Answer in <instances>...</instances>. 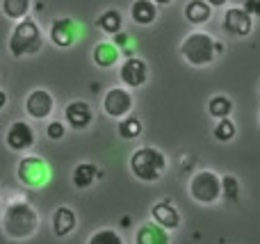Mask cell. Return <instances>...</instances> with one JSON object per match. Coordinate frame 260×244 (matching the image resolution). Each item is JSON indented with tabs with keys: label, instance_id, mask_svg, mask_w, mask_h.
<instances>
[{
	"label": "cell",
	"instance_id": "27",
	"mask_svg": "<svg viewBox=\"0 0 260 244\" xmlns=\"http://www.w3.org/2000/svg\"><path fill=\"white\" fill-rule=\"evenodd\" d=\"M221 183H224V199L226 201H238V196H240V183H238V178L235 176H224L221 178Z\"/></svg>",
	"mask_w": 260,
	"mask_h": 244
},
{
	"label": "cell",
	"instance_id": "32",
	"mask_svg": "<svg viewBox=\"0 0 260 244\" xmlns=\"http://www.w3.org/2000/svg\"><path fill=\"white\" fill-rule=\"evenodd\" d=\"M155 3H157V5H169L171 0H155Z\"/></svg>",
	"mask_w": 260,
	"mask_h": 244
},
{
	"label": "cell",
	"instance_id": "30",
	"mask_svg": "<svg viewBox=\"0 0 260 244\" xmlns=\"http://www.w3.org/2000/svg\"><path fill=\"white\" fill-rule=\"evenodd\" d=\"M128 34H123V32H119V34H114V41H112V44H117L119 46V48H123V46H128Z\"/></svg>",
	"mask_w": 260,
	"mask_h": 244
},
{
	"label": "cell",
	"instance_id": "4",
	"mask_svg": "<svg viewBox=\"0 0 260 244\" xmlns=\"http://www.w3.org/2000/svg\"><path fill=\"white\" fill-rule=\"evenodd\" d=\"M180 55L192 66H206L217 55V41L210 34H206V32H192L180 44Z\"/></svg>",
	"mask_w": 260,
	"mask_h": 244
},
{
	"label": "cell",
	"instance_id": "7",
	"mask_svg": "<svg viewBox=\"0 0 260 244\" xmlns=\"http://www.w3.org/2000/svg\"><path fill=\"white\" fill-rule=\"evenodd\" d=\"M103 110L108 117L123 119L126 114H130V110H133V96H130V91L121 89V87L110 89L103 98Z\"/></svg>",
	"mask_w": 260,
	"mask_h": 244
},
{
	"label": "cell",
	"instance_id": "22",
	"mask_svg": "<svg viewBox=\"0 0 260 244\" xmlns=\"http://www.w3.org/2000/svg\"><path fill=\"white\" fill-rule=\"evenodd\" d=\"M99 27L112 37L119 34V32H121V14H119L117 9H108V12L99 18Z\"/></svg>",
	"mask_w": 260,
	"mask_h": 244
},
{
	"label": "cell",
	"instance_id": "14",
	"mask_svg": "<svg viewBox=\"0 0 260 244\" xmlns=\"http://www.w3.org/2000/svg\"><path fill=\"white\" fill-rule=\"evenodd\" d=\"M151 215H153V222L160 224V226L167 228V231H174V228L180 226V215L169 201H160V203H155L153 210H151Z\"/></svg>",
	"mask_w": 260,
	"mask_h": 244
},
{
	"label": "cell",
	"instance_id": "24",
	"mask_svg": "<svg viewBox=\"0 0 260 244\" xmlns=\"http://www.w3.org/2000/svg\"><path fill=\"white\" fill-rule=\"evenodd\" d=\"M119 135L123 137V140H135V137L142 135V121H139L137 117H130L123 119L121 123H119Z\"/></svg>",
	"mask_w": 260,
	"mask_h": 244
},
{
	"label": "cell",
	"instance_id": "12",
	"mask_svg": "<svg viewBox=\"0 0 260 244\" xmlns=\"http://www.w3.org/2000/svg\"><path fill=\"white\" fill-rule=\"evenodd\" d=\"M148 78V68H146V62L139 57H128L121 66V80L123 85L128 87H142Z\"/></svg>",
	"mask_w": 260,
	"mask_h": 244
},
{
	"label": "cell",
	"instance_id": "28",
	"mask_svg": "<svg viewBox=\"0 0 260 244\" xmlns=\"http://www.w3.org/2000/svg\"><path fill=\"white\" fill-rule=\"evenodd\" d=\"M48 137H50V140H62V137H64V126H62V123H59V121L50 123V126H48Z\"/></svg>",
	"mask_w": 260,
	"mask_h": 244
},
{
	"label": "cell",
	"instance_id": "1",
	"mask_svg": "<svg viewBox=\"0 0 260 244\" xmlns=\"http://www.w3.org/2000/svg\"><path fill=\"white\" fill-rule=\"evenodd\" d=\"M3 231L12 240H30L39 231V215L25 201L7 205L3 213Z\"/></svg>",
	"mask_w": 260,
	"mask_h": 244
},
{
	"label": "cell",
	"instance_id": "11",
	"mask_svg": "<svg viewBox=\"0 0 260 244\" xmlns=\"http://www.w3.org/2000/svg\"><path fill=\"white\" fill-rule=\"evenodd\" d=\"M53 108H55V100L46 89H35L25 100V110L32 119H46L53 112Z\"/></svg>",
	"mask_w": 260,
	"mask_h": 244
},
{
	"label": "cell",
	"instance_id": "13",
	"mask_svg": "<svg viewBox=\"0 0 260 244\" xmlns=\"http://www.w3.org/2000/svg\"><path fill=\"white\" fill-rule=\"evenodd\" d=\"M76 23L71 21V18H57V21L53 23V27H50V39H53L55 46H59V48H69V46L76 41Z\"/></svg>",
	"mask_w": 260,
	"mask_h": 244
},
{
	"label": "cell",
	"instance_id": "8",
	"mask_svg": "<svg viewBox=\"0 0 260 244\" xmlns=\"http://www.w3.org/2000/svg\"><path fill=\"white\" fill-rule=\"evenodd\" d=\"M5 142H7V146L12 151H27L35 146V130H32V126L25 121H14L12 126H9Z\"/></svg>",
	"mask_w": 260,
	"mask_h": 244
},
{
	"label": "cell",
	"instance_id": "20",
	"mask_svg": "<svg viewBox=\"0 0 260 244\" xmlns=\"http://www.w3.org/2000/svg\"><path fill=\"white\" fill-rule=\"evenodd\" d=\"M119 59V46L117 44H99L94 48V62L99 64L101 68H110L112 64H117Z\"/></svg>",
	"mask_w": 260,
	"mask_h": 244
},
{
	"label": "cell",
	"instance_id": "6",
	"mask_svg": "<svg viewBox=\"0 0 260 244\" xmlns=\"http://www.w3.org/2000/svg\"><path fill=\"white\" fill-rule=\"evenodd\" d=\"M18 178H21V183H25L27 187L46 185V183H48V178H50L48 164H46L41 158H35V155L23 158L21 162H18Z\"/></svg>",
	"mask_w": 260,
	"mask_h": 244
},
{
	"label": "cell",
	"instance_id": "29",
	"mask_svg": "<svg viewBox=\"0 0 260 244\" xmlns=\"http://www.w3.org/2000/svg\"><path fill=\"white\" fill-rule=\"evenodd\" d=\"M244 9H247L251 16H260V0H247V3H244Z\"/></svg>",
	"mask_w": 260,
	"mask_h": 244
},
{
	"label": "cell",
	"instance_id": "26",
	"mask_svg": "<svg viewBox=\"0 0 260 244\" xmlns=\"http://www.w3.org/2000/svg\"><path fill=\"white\" fill-rule=\"evenodd\" d=\"M235 132H238V128H235V123L231 121V119H219V123H217L215 128V137L219 142H231L235 137Z\"/></svg>",
	"mask_w": 260,
	"mask_h": 244
},
{
	"label": "cell",
	"instance_id": "21",
	"mask_svg": "<svg viewBox=\"0 0 260 244\" xmlns=\"http://www.w3.org/2000/svg\"><path fill=\"white\" fill-rule=\"evenodd\" d=\"M3 12L7 18L23 21L30 12V0H3Z\"/></svg>",
	"mask_w": 260,
	"mask_h": 244
},
{
	"label": "cell",
	"instance_id": "31",
	"mask_svg": "<svg viewBox=\"0 0 260 244\" xmlns=\"http://www.w3.org/2000/svg\"><path fill=\"white\" fill-rule=\"evenodd\" d=\"M208 3H210L212 7H221V5H226V0H208Z\"/></svg>",
	"mask_w": 260,
	"mask_h": 244
},
{
	"label": "cell",
	"instance_id": "5",
	"mask_svg": "<svg viewBox=\"0 0 260 244\" xmlns=\"http://www.w3.org/2000/svg\"><path fill=\"white\" fill-rule=\"evenodd\" d=\"M189 194H192V199L197 203L212 205L224 196V183H221V178L217 173L203 169V171L194 173L192 183H189Z\"/></svg>",
	"mask_w": 260,
	"mask_h": 244
},
{
	"label": "cell",
	"instance_id": "2",
	"mask_svg": "<svg viewBox=\"0 0 260 244\" xmlns=\"http://www.w3.org/2000/svg\"><path fill=\"white\" fill-rule=\"evenodd\" d=\"M130 171L142 183H155L165 176L167 171V158L162 151L153 146H142L130 155Z\"/></svg>",
	"mask_w": 260,
	"mask_h": 244
},
{
	"label": "cell",
	"instance_id": "9",
	"mask_svg": "<svg viewBox=\"0 0 260 244\" xmlns=\"http://www.w3.org/2000/svg\"><path fill=\"white\" fill-rule=\"evenodd\" d=\"M64 117H67V123L73 130H85V128H89L91 121H94V112H91L89 103H85V100H73V103H69L67 110H64Z\"/></svg>",
	"mask_w": 260,
	"mask_h": 244
},
{
	"label": "cell",
	"instance_id": "16",
	"mask_svg": "<svg viewBox=\"0 0 260 244\" xmlns=\"http://www.w3.org/2000/svg\"><path fill=\"white\" fill-rule=\"evenodd\" d=\"M76 222H78L76 213L71 208H67V205H62V208H57L53 213V233L57 237H67L76 228Z\"/></svg>",
	"mask_w": 260,
	"mask_h": 244
},
{
	"label": "cell",
	"instance_id": "18",
	"mask_svg": "<svg viewBox=\"0 0 260 244\" xmlns=\"http://www.w3.org/2000/svg\"><path fill=\"white\" fill-rule=\"evenodd\" d=\"M212 16V5L208 0H189L187 7H185V18L194 25L199 23H206Z\"/></svg>",
	"mask_w": 260,
	"mask_h": 244
},
{
	"label": "cell",
	"instance_id": "3",
	"mask_svg": "<svg viewBox=\"0 0 260 244\" xmlns=\"http://www.w3.org/2000/svg\"><path fill=\"white\" fill-rule=\"evenodd\" d=\"M41 30L37 21L32 18H23L16 27H14L12 37H9V50L14 57H25V55H37L41 50Z\"/></svg>",
	"mask_w": 260,
	"mask_h": 244
},
{
	"label": "cell",
	"instance_id": "17",
	"mask_svg": "<svg viewBox=\"0 0 260 244\" xmlns=\"http://www.w3.org/2000/svg\"><path fill=\"white\" fill-rule=\"evenodd\" d=\"M137 244H169V235L167 228H162L160 224H144L137 231Z\"/></svg>",
	"mask_w": 260,
	"mask_h": 244
},
{
	"label": "cell",
	"instance_id": "25",
	"mask_svg": "<svg viewBox=\"0 0 260 244\" xmlns=\"http://www.w3.org/2000/svg\"><path fill=\"white\" fill-rule=\"evenodd\" d=\"M87 244H123V240L119 237L117 231H112V228H101V231H96L94 235L89 237Z\"/></svg>",
	"mask_w": 260,
	"mask_h": 244
},
{
	"label": "cell",
	"instance_id": "15",
	"mask_svg": "<svg viewBox=\"0 0 260 244\" xmlns=\"http://www.w3.org/2000/svg\"><path fill=\"white\" fill-rule=\"evenodd\" d=\"M130 16L137 25H151L157 18V3L155 0H135L130 7Z\"/></svg>",
	"mask_w": 260,
	"mask_h": 244
},
{
	"label": "cell",
	"instance_id": "19",
	"mask_svg": "<svg viewBox=\"0 0 260 244\" xmlns=\"http://www.w3.org/2000/svg\"><path fill=\"white\" fill-rule=\"evenodd\" d=\"M96 176H99V169H96L94 164L80 162L73 169V185H76L78 190H87V187H91V183L96 181Z\"/></svg>",
	"mask_w": 260,
	"mask_h": 244
},
{
	"label": "cell",
	"instance_id": "23",
	"mask_svg": "<svg viewBox=\"0 0 260 244\" xmlns=\"http://www.w3.org/2000/svg\"><path fill=\"white\" fill-rule=\"evenodd\" d=\"M231 110H233V103H231L229 96H212L210 103H208V112L215 119H229Z\"/></svg>",
	"mask_w": 260,
	"mask_h": 244
},
{
	"label": "cell",
	"instance_id": "10",
	"mask_svg": "<svg viewBox=\"0 0 260 244\" xmlns=\"http://www.w3.org/2000/svg\"><path fill=\"white\" fill-rule=\"evenodd\" d=\"M224 27L231 32V34H238V37H247L253 27L251 21V14L247 12L244 7H231L224 16Z\"/></svg>",
	"mask_w": 260,
	"mask_h": 244
}]
</instances>
